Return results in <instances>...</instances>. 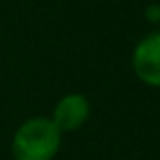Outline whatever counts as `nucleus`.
<instances>
[{
  "label": "nucleus",
  "instance_id": "obj_2",
  "mask_svg": "<svg viewBox=\"0 0 160 160\" xmlns=\"http://www.w3.org/2000/svg\"><path fill=\"white\" fill-rule=\"evenodd\" d=\"M134 73L146 85L160 87V32L144 37L132 55Z\"/></svg>",
  "mask_w": 160,
  "mask_h": 160
},
{
  "label": "nucleus",
  "instance_id": "obj_4",
  "mask_svg": "<svg viewBox=\"0 0 160 160\" xmlns=\"http://www.w3.org/2000/svg\"><path fill=\"white\" fill-rule=\"evenodd\" d=\"M146 16H148L150 22H160V6L158 4H150L146 8Z\"/></svg>",
  "mask_w": 160,
  "mask_h": 160
},
{
  "label": "nucleus",
  "instance_id": "obj_1",
  "mask_svg": "<svg viewBox=\"0 0 160 160\" xmlns=\"http://www.w3.org/2000/svg\"><path fill=\"white\" fill-rule=\"evenodd\" d=\"M61 146V132L53 120L31 118L27 120L12 138L14 160H53Z\"/></svg>",
  "mask_w": 160,
  "mask_h": 160
},
{
  "label": "nucleus",
  "instance_id": "obj_3",
  "mask_svg": "<svg viewBox=\"0 0 160 160\" xmlns=\"http://www.w3.org/2000/svg\"><path fill=\"white\" fill-rule=\"evenodd\" d=\"M91 112V106L85 95L81 93H69L59 99L53 112V124L57 126L59 132H73L81 128L87 122Z\"/></svg>",
  "mask_w": 160,
  "mask_h": 160
}]
</instances>
